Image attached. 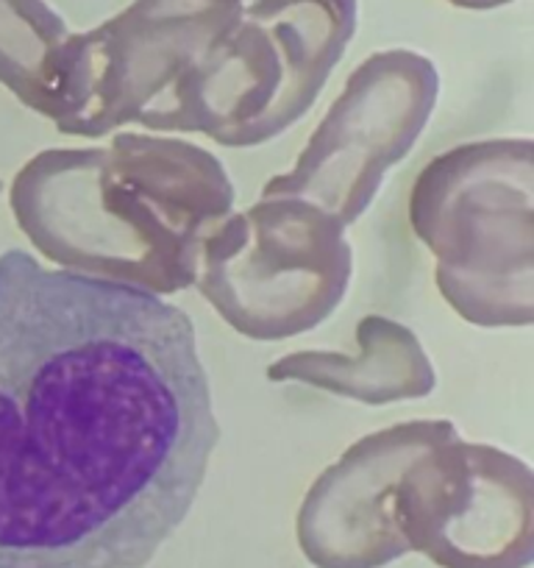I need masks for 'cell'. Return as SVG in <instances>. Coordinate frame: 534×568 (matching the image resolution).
<instances>
[{
    "instance_id": "obj_1",
    "label": "cell",
    "mask_w": 534,
    "mask_h": 568,
    "mask_svg": "<svg viewBox=\"0 0 534 568\" xmlns=\"http://www.w3.org/2000/svg\"><path fill=\"white\" fill-rule=\"evenodd\" d=\"M217 440L182 307L0 254V568L148 566Z\"/></svg>"
},
{
    "instance_id": "obj_2",
    "label": "cell",
    "mask_w": 534,
    "mask_h": 568,
    "mask_svg": "<svg viewBox=\"0 0 534 568\" xmlns=\"http://www.w3.org/2000/svg\"><path fill=\"white\" fill-rule=\"evenodd\" d=\"M234 201L212 151L154 131L40 151L9 187L18 229L48 262L160 298L193 287L204 240Z\"/></svg>"
},
{
    "instance_id": "obj_3",
    "label": "cell",
    "mask_w": 534,
    "mask_h": 568,
    "mask_svg": "<svg viewBox=\"0 0 534 568\" xmlns=\"http://www.w3.org/2000/svg\"><path fill=\"white\" fill-rule=\"evenodd\" d=\"M357 26L359 0H254L137 125L223 149L265 145L315 106Z\"/></svg>"
},
{
    "instance_id": "obj_4",
    "label": "cell",
    "mask_w": 534,
    "mask_h": 568,
    "mask_svg": "<svg viewBox=\"0 0 534 568\" xmlns=\"http://www.w3.org/2000/svg\"><path fill=\"white\" fill-rule=\"evenodd\" d=\"M534 142L493 136L427 162L407 201L410 229L434 254L443 302L479 329L534 321Z\"/></svg>"
},
{
    "instance_id": "obj_5",
    "label": "cell",
    "mask_w": 534,
    "mask_h": 568,
    "mask_svg": "<svg viewBox=\"0 0 534 568\" xmlns=\"http://www.w3.org/2000/svg\"><path fill=\"white\" fill-rule=\"evenodd\" d=\"M353 276L346 226L318 204L261 195L204 240L201 298L237 335L279 343L335 315Z\"/></svg>"
},
{
    "instance_id": "obj_6",
    "label": "cell",
    "mask_w": 534,
    "mask_h": 568,
    "mask_svg": "<svg viewBox=\"0 0 534 568\" xmlns=\"http://www.w3.org/2000/svg\"><path fill=\"white\" fill-rule=\"evenodd\" d=\"M438 98L440 73L429 57L407 48L370 53L351 70L290 171L267 179L261 195L307 199L353 226L387 173L415 149Z\"/></svg>"
},
{
    "instance_id": "obj_7",
    "label": "cell",
    "mask_w": 534,
    "mask_h": 568,
    "mask_svg": "<svg viewBox=\"0 0 534 568\" xmlns=\"http://www.w3.org/2000/svg\"><path fill=\"white\" fill-rule=\"evenodd\" d=\"M243 9L245 0H131L97 29L70 34L51 123L81 140L137 123Z\"/></svg>"
},
{
    "instance_id": "obj_8",
    "label": "cell",
    "mask_w": 534,
    "mask_h": 568,
    "mask_svg": "<svg viewBox=\"0 0 534 568\" xmlns=\"http://www.w3.org/2000/svg\"><path fill=\"white\" fill-rule=\"evenodd\" d=\"M392 505L410 551L438 568L532 566L534 474L499 446L456 435L421 452Z\"/></svg>"
},
{
    "instance_id": "obj_9",
    "label": "cell",
    "mask_w": 534,
    "mask_h": 568,
    "mask_svg": "<svg viewBox=\"0 0 534 568\" xmlns=\"http://www.w3.org/2000/svg\"><path fill=\"white\" fill-rule=\"evenodd\" d=\"M449 418L392 424L353 440L304 494L296 540L315 568H384L410 555L396 524V488L421 452L456 438Z\"/></svg>"
},
{
    "instance_id": "obj_10",
    "label": "cell",
    "mask_w": 534,
    "mask_h": 568,
    "mask_svg": "<svg viewBox=\"0 0 534 568\" xmlns=\"http://www.w3.org/2000/svg\"><path fill=\"white\" fill-rule=\"evenodd\" d=\"M353 354L326 348L285 354L267 365V382H298L368 407L432 396L438 387V371L421 337L410 326L387 315H364L353 329Z\"/></svg>"
},
{
    "instance_id": "obj_11",
    "label": "cell",
    "mask_w": 534,
    "mask_h": 568,
    "mask_svg": "<svg viewBox=\"0 0 534 568\" xmlns=\"http://www.w3.org/2000/svg\"><path fill=\"white\" fill-rule=\"evenodd\" d=\"M70 29L45 0H0V84L51 120Z\"/></svg>"
},
{
    "instance_id": "obj_12",
    "label": "cell",
    "mask_w": 534,
    "mask_h": 568,
    "mask_svg": "<svg viewBox=\"0 0 534 568\" xmlns=\"http://www.w3.org/2000/svg\"><path fill=\"white\" fill-rule=\"evenodd\" d=\"M449 3L456 9H468V12H490V9L510 7L515 0H449Z\"/></svg>"
},
{
    "instance_id": "obj_13",
    "label": "cell",
    "mask_w": 534,
    "mask_h": 568,
    "mask_svg": "<svg viewBox=\"0 0 534 568\" xmlns=\"http://www.w3.org/2000/svg\"><path fill=\"white\" fill-rule=\"evenodd\" d=\"M0 193H3V182H0Z\"/></svg>"
}]
</instances>
